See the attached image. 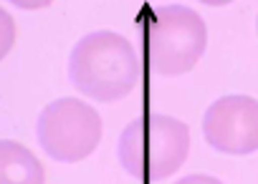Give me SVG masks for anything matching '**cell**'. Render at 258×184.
<instances>
[{"mask_svg": "<svg viewBox=\"0 0 258 184\" xmlns=\"http://www.w3.org/2000/svg\"><path fill=\"white\" fill-rule=\"evenodd\" d=\"M101 116L94 106L79 99H58L38 116V141L43 151L63 164L86 159L101 141Z\"/></svg>", "mask_w": 258, "mask_h": 184, "instance_id": "277c9868", "label": "cell"}, {"mask_svg": "<svg viewBox=\"0 0 258 184\" xmlns=\"http://www.w3.org/2000/svg\"><path fill=\"white\" fill-rule=\"evenodd\" d=\"M0 176L3 181H46V169L26 146L6 139L0 144Z\"/></svg>", "mask_w": 258, "mask_h": 184, "instance_id": "8992f818", "label": "cell"}, {"mask_svg": "<svg viewBox=\"0 0 258 184\" xmlns=\"http://www.w3.org/2000/svg\"><path fill=\"white\" fill-rule=\"evenodd\" d=\"M190 154V126L175 116H140L119 134V164L142 181L172 176Z\"/></svg>", "mask_w": 258, "mask_h": 184, "instance_id": "7a4b0ae2", "label": "cell"}, {"mask_svg": "<svg viewBox=\"0 0 258 184\" xmlns=\"http://www.w3.org/2000/svg\"><path fill=\"white\" fill-rule=\"evenodd\" d=\"M205 141L223 154H250L258 149V101L230 94L213 101L203 119Z\"/></svg>", "mask_w": 258, "mask_h": 184, "instance_id": "5b68a950", "label": "cell"}, {"mask_svg": "<svg viewBox=\"0 0 258 184\" xmlns=\"http://www.w3.org/2000/svg\"><path fill=\"white\" fill-rule=\"evenodd\" d=\"M208 46L205 21L185 6H165L147 28V58L157 76H182L195 68Z\"/></svg>", "mask_w": 258, "mask_h": 184, "instance_id": "3957f363", "label": "cell"}, {"mask_svg": "<svg viewBox=\"0 0 258 184\" xmlns=\"http://www.w3.org/2000/svg\"><path fill=\"white\" fill-rule=\"evenodd\" d=\"M255 28H258V21H255Z\"/></svg>", "mask_w": 258, "mask_h": 184, "instance_id": "9c48e42d", "label": "cell"}, {"mask_svg": "<svg viewBox=\"0 0 258 184\" xmlns=\"http://www.w3.org/2000/svg\"><path fill=\"white\" fill-rule=\"evenodd\" d=\"M200 3H205V6H213V8H218V6H228V3H233V0H200Z\"/></svg>", "mask_w": 258, "mask_h": 184, "instance_id": "ba28073f", "label": "cell"}, {"mask_svg": "<svg viewBox=\"0 0 258 184\" xmlns=\"http://www.w3.org/2000/svg\"><path fill=\"white\" fill-rule=\"evenodd\" d=\"M69 78L84 96L109 104L132 94L140 81V61L124 36L114 31H94L74 46Z\"/></svg>", "mask_w": 258, "mask_h": 184, "instance_id": "6da1fadb", "label": "cell"}, {"mask_svg": "<svg viewBox=\"0 0 258 184\" xmlns=\"http://www.w3.org/2000/svg\"><path fill=\"white\" fill-rule=\"evenodd\" d=\"M11 3L23 11H41V8H48L53 0H11Z\"/></svg>", "mask_w": 258, "mask_h": 184, "instance_id": "52a82bcc", "label": "cell"}]
</instances>
